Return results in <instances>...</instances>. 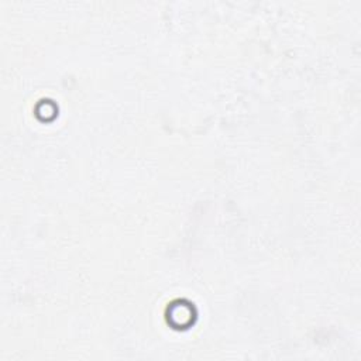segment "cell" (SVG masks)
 <instances>
[{"instance_id": "6da1fadb", "label": "cell", "mask_w": 361, "mask_h": 361, "mask_svg": "<svg viewBox=\"0 0 361 361\" xmlns=\"http://www.w3.org/2000/svg\"><path fill=\"white\" fill-rule=\"evenodd\" d=\"M196 307L186 299H176L166 307V320L173 329H188L195 323Z\"/></svg>"}]
</instances>
